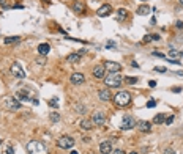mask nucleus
<instances>
[{"instance_id":"4468645a","label":"nucleus","mask_w":183,"mask_h":154,"mask_svg":"<svg viewBox=\"0 0 183 154\" xmlns=\"http://www.w3.org/2000/svg\"><path fill=\"white\" fill-rule=\"evenodd\" d=\"M98 97H100L101 101H104V102H108V101H111V99H112L111 91H109V90H106V88H103V90H100V91H98Z\"/></svg>"},{"instance_id":"dca6fc26","label":"nucleus","mask_w":183,"mask_h":154,"mask_svg":"<svg viewBox=\"0 0 183 154\" xmlns=\"http://www.w3.org/2000/svg\"><path fill=\"white\" fill-rule=\"evenodd\" d=\"M73 10H74V13H77V14H82V13L85 11V5L82 2H74Z\"/></svg>"},{"instance_id":"a19ab883","label":"nucleus","mask_w":183,"mask_h":154,"mask_svg":"<svg viewBox=\"0 0 183 154\" xmlns=\"http://www.w3.org/2000/svg\"><path fill=\"white\" fill-rule=\"evenodd\" d=\"M131 66H133V68H139V65H137L136 61H133V63H131Z\"/></svg>"},{"instance_id":"393cba45","label":"nucleus","mask_w":183,"mask_h":154,"mask_svg":"<svg viewBox=\"0 0 183 154\" xmlns=\"http://www.w3.org/2000/svg\"><path fill=\"white\" fill-rule=\"evenodd\" d=\"M16 97H18V99H21V101H29V94H25L24 91H19L16 94Z\"/></svg>"},{"instance_id":"ea45409f","label":"nucleus","mask_w":183,"mask_h":154,"mask_svg":"<svg viewBox=\"0 0 183 154\" xmlns=\"http://www.w3.org/2000/svg\"><path fill=\"white\" fill-rule=\"evenodd\" d=\"M177 27H178V29H183V22L178 21V22H177Z\"/></svg>"},{"instance_id":"a18cd8bd","label":"nucleus","mask_w":183,"mask_h":154,"mask_svg":"<svg viewBox=\"0 0 183 154\" xmlns=\"http://www.w3.org/2000/svg\"><path fill=\"white\" fill-rule=\"evenodd\" d=\"M0 145H2V140H0Z\"/></svg>"},{"instance_id":"473e14b6","label":"nucleus","mask_w":183,"mask_h":154,"mask_svg":"<svg viewBox=\"0 0 183 154\" xmlns=\"http://www.w3.org/2000/svg\"><path fill=\"white\" fill-rule=\"evenodd\" d=\"M74 109H76V110H77V112H81V113H84V112H85V109H84V107H82V105H76V107H74Z\"/></svg>"},{"instance_id":"1a4fd4ad","label":"nucleus","mask_w":183,"mask_h":154,"mask_svg":"<svg viewBox=\"0 0 183 154\" xmlns=\"http://www.w3.org/2000/svg\"><path fill=\"white\" fill-rule=\"evenodd\" d=\"M70 82L73 83V85H82V83L85 82V77L82 73H73L71 77H70Z\"/></svg>"},{"instance_id":"2eb2a0df","label":"nucleus","mask_w":183,"mask_h":154,"mask_svg":"<svg viewBox=\"0 0 183 154\" xmlns=\"http://www.w3.org/2000/svg\"><path fill=\"white\" fill-rule=\"evenodd\" d=\"M137 128L140 132H150L152 131V124L148 121H139L137 123Z\"/></svg>"},{"instance_id":"423d86ee","label":"nucleus","mask_w":183,"mask_h":154,"mask_svg":"<svg viewBox=\"0 0 183 154\" xmlns=\"http://www.w3.org/2000/svg\"><path fill=\"white\" fill-rule=\"evenodd\" d=\"M134 126H136L134 118L129 116V115H125V116H123V121H122V124H120V129H122V131H129V129H133Z\"/></svg>"},{"instance_id":"c03bdc74","label":"nucleus","mask_w":183,"mask_h":154,"mask_svg":"<svg viewBox=\"0 0 183 154\" xmlns=\"http://www.w3.org/2000/svg\"><path fill=\"white\" fill-rule=\"evenodd\" d=\"M180 3H181V5H183V0H180Z\"/></svg>"},{"instance_id":"6ab92c4d","label":"nucleus","mask_w":183,"mask_h":154,"mask_svg":"<svg viewBox=\"0 0 183 154\" xmlns=\"http://www.w3.org/2000/svg\"><path fill=\"white\" fill-rule=\"evenodd\" d=\"M51 50V47H49V44H46V43H43V44H40L38 46V52H40V55H47V52Z\"/></svg>"},{"instance_id":"6e6552de","label":"nucleus","mask_w":183,"mask_h":154,"mask_svg":"<svg viewBox=\"0 0 183 154\" xmlns=\"http://www.w3.org/2000/svg\"><path fill=\"white\" fill-rule=\"evenodd\" d=\"M103 65L106 68V71H111V73H120V69H122V65L117 61H104Z\"/></svg>"},{"instance_id":"f3484780","label":"nucleus","mask_w":183,"mask_h":154,"mask_svg":"<svg viewBox=\"0 0 183 154\" xmlns=\"http://www.w3.org/2000/svg\"><path fill=\"white\" fill-rule=\"evenodd\" d=\"M126 18H128V11L125 8H120L119 11H117V21L119 22H123Z\"/></svg>"},{"instance_id":"c756f323","label":"nucleus","mask_w":183,"mask_h":154,"mask_svg":"<svg viewBox=\"0 0 183 154\" xmlns=\"http://www.w3.org/2000/svg\"><path fill=\"white\" fill-rule=\"evenodd\" d=\"M155 105H156V101H155V99H150V101L147 102V107H148V109H152V107H155Z\"/></svg>"},{"instance_id":"4c0bfd02","label":"nucleus","mask_w":183,"mask_h":154,"mask_svg":"<svg viewBox=\"0 0 183 154\" xmlns=\"http://www.w3.org/2000/svg\"><path fill=\"white\" fill-rule=\"evenodd\" d=\"M112 154H125V152H123L122 149H114V151H112Z\"/></svg>"},{"instance_id":"f03ea898","label":"nucleus","mask_w":183,"mask_h":154,"mask_svg":"<svg viewBox=\"0 0 183 154\" xmlns=\"http://www.w3.org/2000/svg\"><path fill=\"white\" fill-rule=\"evenodd\" d=\"M114 104L115 105H119V107H126L129 102H131V96H129L128 91H120V93H117L114 97Z\"/></svg>"},{"instance_id":"39448f33","label":"nucleus","mask_w":183,"mask_h":154,"mask_svg":"<svg viewBox=\"0 0 183 154\" xmlns=\"http://www.w3.org/2000/svg\"><path fill=\"white\" fill-rule=\"evenodd\" d=\"M76 143V140L70 135H62L59 140H57V146L62 148V149H71Z\"/></svg>"},{"instance_id":"9d476101","label":"nucleus","mask_w":183,"mask_h":154,"mask_svg":"<svg viewBox=\"0 0 183 154\" xmlns=\"http://www.w3.org/2000/svg\"><path fill=\"white\" fill-rule=\"evenodd\" d=\"M111 11H112V6H111L109 3H104L101 8H98L96 14H98L100 18H106V16H109V14H111Z\"/></svg>"},{"instance_id":"79ce46f5","label":"nucleus","mask_w":183,"mask_h":154,"mask_svg":"<svg viewBox=\"0 0 183 154\" xmlns=\"http://www.w3.org/2000/svg\"><path fill=\"white\" fill-rule=\"evenodd\" d=\"M70 154H79V152H77V151H74V149H73V151H71Z\"/></svg>"},{"instance_id":"aec40b11","label":"nucleus","mask_w":183,"mask_h":154,"mask_svg":"<svg viewBox=\"0 0 183 154\" xmlns=\"http://www.w3.org/2000/svg\"><path fill=\"white\" fill-rule=\"evenodd\" d=\"M81 60V53H71V55H68L67 57V61L68 63H77Z\"/></svg>"},{"instance_id":"20e7f679","label":"nucleus","mask_w":183,"mask_h":154,"mask_svg":"<svg viewBox=\"0 0 183 154\" xmlns=\"http://www.w3.org/2000/svg\"><path fill=\"white\" fill-rule=\"evenodd\" d=\"M2 104L6 110H19L21 109V102L18 97H13V96H6L2 99Z\"/></svg>"},{"instance_id":"72a5a7b5","label":"nucleus","mask_w":183,"mask_h":154,"mask_svg":"<svg viewBox=\"0 0 183 154\" xmlns=\"http://www.w3.org/2000/svg\"><path fill=\"white\" fill-rule=\"evenodd\" d=\"M155 71H156V73H166V68H161V66H158V68H155Z\"/></svg>"},{"instance_id":"c85d7f7f","label":"nucleus","mask_w":183,"mask_h":154,"mask_svg":"<svg viewBox=\"0 0 183 154\" xmlns=\"http://www.w3.org/2000/svg\"><path fill=\"white\" fill-rule=\"evenodd\" d=\"M152 55L153 57H158V58H166V55L161 53V52H152Z\"/></svg>"},{"instance_id":"f704fd0d","label":"nucleus","mask_w":183,"mask_h":154,"mask_svg":"<svg viewBox=\"0 0 183 154\" xmlns=\"http://www.w3.org/2000/svg\"><path fill=\"white\" fill-rule=\"evenodd\" d=\"M172 121H174V116H169V118H166V120H164V123H166V124H171Z\"/></svg>"},{"instance_id":"f8f14e48","label":"nucleus","mask_w":183,"mask_h":154,"mask_svg":"<svg viewBox=\"0 0 183 154\" xmlns=\"http://www.w3.org/2000/svg\"><path fill=\"white\" fill-rule=\"evenodd\" d=\"M100 152H101V154H111V152H112V145H111V142H108V140L101 142V143H100Z\"/></svg>"},{"instance_id":"58836bf2","label":"nucleus","mask_w":183,"mask_h":154,"mask_svg":"<svg viewBox=\"0 0 183 154\" xmlns=\"http://www.w3.org/2000/svg\"><path fill=\"white\" fill-rule=\"evenodd\" d=\"M148 85H150V87H156V82H155V80H150Z\"/></svg>"},{"instance_id":"0eeeda50","label":"nucleus","mask_w":183,"mask_h":154,"mask_svg":"<svg viewBox=\"0 0 183 154\" xmlns=\"http://www.w3.org/2000/svg\"><path fill=\"white\" fill-rule=\"evenodd\" d=\"M10 71H11L13 76L18 77V79H24V77H25V71L22 69V66H21L19 63H13L11 68H10Z\"/></svg>"},{"instance_id":"bb28decb","label":"nucleus","mask_w":183,"mask_h":154,"mask_svg":"<svg viewBox=\"0 0 183 154\" xmlns=\"http://www.w3.org/2000/svg\"><path fill=\"white\" fill-rule=\"evenodd\" d=\"M167 55H169V57H172V58H174V57H178V55H180V52H178V50H175V49H172V50H169V52H167Z\"/></svg>"},{"instance_id":"5701e85b","label":"nucleus","mask_w":183,"mask_h":154,"mask_svg":"<svg viewBox=\"0 0 183 154\" xmlns=\"http://www.w3.org/2000/svg\"><path fill=\"white\" fill-rule=\"evenodd\" d=\"M49 120L52 123H59L60 121V115H59V112H52V113L49 115Z\"/></svg>"},{"instance_id":"7c9ffc66","label":"nucleus","mask_w":183,"mask_h":154,"mask_svg":"<svg viewBox=\"0 0 183 154\" xmlns=\"http://www.w3.org/2000/svg\"><path fill=\"white\" fill-rule=\"evenodd\" d=\"M150 41H153L152 35H145V36H144V43H150Z\"/></svg>"},{"instance_id":"9b49d317","label":"nucleus","mask_w":183,"mask_h":154,"mask_svg":"<svg viewBox=\"0 0 183 154\" xmlns=\"http://www.w3.org/2000/svg\"><path fill=\"white\" fill-rule=\"evenodd\" d=\"M93 76L96 79H104L106 77V68H104V65H98L93 68Z\"/></svg>"},{"instance_id":"7ed1b4c3","label":"nucleus","mask_w":183,"mask_h":154,"mask_svg":"<svg viewBox=\"0 0 183 154\" xmlns=\"http://www.w3.org/2000/svg\"><path fill=\"white\" fill-rule=\"evenodd\" d=\"M122 82H123V79H122V76H120L119 73H111L109 76L104 77V83H106L108 87H114V88H117V87H120V85H122Z\"/></svg>"},{"instance_id":"ddd939ff","label":"nucleus","mask_w":183,"mask_h":154,"mask_svg":"<svg viewBox=\"0 0 183 154\" xmlns=\"http://www.w3.org/2000/svg\"><path fill=\"white\" fill-rule=\"evenodd\" d=\"M93 123L96 126H103L104 123H106V115H104L103 112H96V113L93 115Z\"/></svg>"},{"instance_id":"37998d69","label":"nucleus","mask_w":183,"mask_h":154,"mask_svg":"<svg viewBox=\"0 0 183 154\" xmlns=\"http://www.w3.org/2000/svg\"><path fill=\"white\" fill-rule=\"evenodd\" d=\"M128 154H137V152H134V151H133V152H128Z\"/></svg>"},{"instance_id":"412c9836","label":"nucleus","mask_w":183,"mask_h":154,"mask_svg":"<svg viewBox=\"0 0 183 154\" xmlns=\"http://www.w3.org/2000/svg\"><path fill=\"white\" fill-rule=\"evenodd\" d=\"M19 41H21L19 36H8V38L3 39V43L5 44H14V43H19Z\"/></svg>"},{"instance_id":"c9c22d12","label":"nucleus","mask_w":183,"mask_h":154,"mask_svg":"<svg viewBox=\"0 0 183 154\" xmlns=\"http://www.w3.org/2000/svg\"><path fill=\"white\" fill-rule=\"evenodd\" d=\"M6 154H14V149H13V146H8V148H6Z\"/></svg>"},{"instance_id":"cd10ccee","label":"nucleus","mask_w":183,"mask_h":154,"mask_svg":"<svg viewBox=\"0 0 183 154\" xmlns=\"http://www.w3.org/2000/svg\"><path fill=\"white\" fill-rule=\"evenodd\" d=\"M47 104H49L51 107H54V109H57V107H59V104H57V97H54V99H51V101H49Z\"/></svg>"},{"instance_id":"f257e3e1","label":"nucleus","mask_w":183,"mask_h":154,"mask_svg":"<svg viewBox=\"0 0 183 154\" xmlns=\"http://www.w3.org/2000/svg\"><path fill=\"white\" fill-rule=\"evenodd\" d=\"M27 151H29V154H49L46 145L38 142V140H33V142H30L27 145Z\"/></svg>"},{"instance_id":"4be33fe9","label":"nucleus","mask_w":183,"mask_h":154,"mask_svg":"<svg viewBox=\"0 0 183 154\" xmlns=\"http://www.w3.org/2000/svg\"><path fill=\"white\" fill-rule=\"evenodd\" d=\"M79 126H81L84 131H90V129H92V121H88V120H81Z\"/></svg>"},{"instance_id":"e433bc0d","label":"nucleus","mask_w":183,"mask_h":154,"mask_svg":"<svg viewBox=\"0 0 183 154\" xmlns=\"http://www.w3.org/2000/svg\"><path fill=\"white\" fill-rule=\"evenodd\" d=\"M36 63H38V65H44L46 60H44V58H36Z\"/></svg>"},{"instance_id":"2f4dec72","label":"nucleus","mask_w":183,"mask_h":154,"mask_svg":"<svg viewBox=\"0 0 183 154\" xmlns=\"http://www.w3.org/2000/svg\"><path fill=\"white\" fill-rule=\"evenodd\" d=\"M164 154H177V152H175L172 148H166V149H164Z\"/></svg>"},{"instance_id":"b1692460","label":"nucleus","mask_w":183,"mask_h":154,"mask_svg":"<svg viewBox=\"0 0 183 154\" xmlns=\"http://www.w3.org/2000/svg\"><path fill=\"white\" fill-rule=\"evenodd\" d=\"M164 113H158V115H156L155 118H153V123L155 124H161V123H164Z\"/></svg>"},{"instance_id":"a211bd4d","label":"nucleus","mask_w":183,"mask_h":154,"mask_svg":"<svg viewBox=\"0 0 183 154\" xmlns=\"http://www.w3.org/2000/svg\"><path fill=\"white\" fill-rule=\"evenodd\" d=\"M150 13V6L148 5H140L139 8H137V14L139 16H147Z\"/></svg>"},{"instance_id":"a878e982","label":"nucleus","mask_w":183,"mask_h":154,"mask_svg":"<svg viewBox=\"0 0 183 154\" xmlns=\"http://www.w3.org/2000/svg\"><path fill=\"white\" fill-rule=\"evenodd\" d=\"M125 82L128 83V85H134V83L137 82V79H136V77H126V79H125Z\"/></svg>"}]
</instances>
